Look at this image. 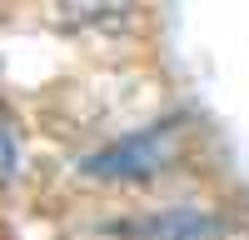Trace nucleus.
I'll list each match as a JSON object with an SVG mask.
<instances>
[{
    "label": "nucleus",
    "instance_id": "obj_1",
    "mask_svg": "<svg viewBox=\"0 0 249 240\" xmlns=\"http://www.w3.org/2000/svg\"><path fill=\"white\" fill-rule=\"evenodd\" d=\"M170 150H175V130L170 125H150V130H135V135L115 140V145L85 155L80 170L90 180H150V175L164 170Z\"/></svg>",
    "mask_w": 249,
    "mask_h": 240
},
{
    "label": "nucleus",
    "instance_id": "obj_2",
    "mask_svg": "<svg viewBox=\"0 0 249 240\" xmlns=\"http://www.w3.org/2000/svg\"><path fill=\"white\" fill-rule=\"evenodd\" d=\"M120 240H219L224 235V220L204 215V210H150L140 220H120L110 225Z\"/></svg>",
    "mask_w": 249,
    "mask_h": 240
},
{
    "label": "nucleus",
    "instance_id": "obj_3",
    "mask_svg": "<svg viewBox=\"0 0 249 240\" xmlns=\"http://www.w3.org/2000/svg\"><path fill=\"white\" fill-rule=\"evenodd\" d=\"M130 0H60V10L70 20H105V15H120Z\"/></svg>",
    "mask_w": 249,
    "mask_h": 240
},
{
    "label": "nucleus",
    "instance_id": "obj_4",
    "mask_svg": "<svg viewBox=\"0 0 249 240\" xmlns=\"http://www.w3.org/2000/svg\"><path fill=\"white\" fill-rule=\"evenodd\" d=\"M15 165H20V140H15V125L0 115V185L15 180Z\"/></svg>",
    "mask_w": 249,
    "mask_h": 240
}]
</instances>
